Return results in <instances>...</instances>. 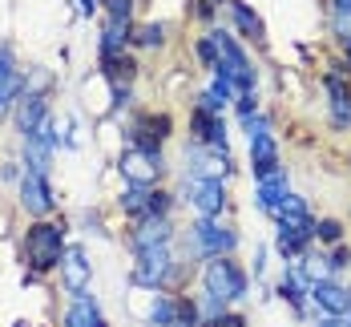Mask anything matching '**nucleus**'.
Instances as JSON below:
<instances>
[{
	"label": "nucleus",
	"mask_w": 351,
	"mask_h": 327,
	"mask_svg": "<svg viewBox=\"0 0 351 327\" xmlns=\"http://www.w3.org/2000/svg\"><path fill=\"white\" fill-rule=\"evenodd\" d=\"M243 121H246V134H250V170H254V182H267L275 174H282L279 145H275V134H271V117L267 113H250Z\"/></svg>",
	"instance_id": "obj_1"
},
{
	"label": "nucleus",
	"mask_w": 351,
	"mask_h": 327,
	"mask_svg": "<svg viewBox=\"0 0 351 327\" xmlns=\"http://www.w3.org/2000/svg\"><path fill=\"white\" fill-rule=\"evenodd\" d=\"M65 226L57 222H33L25 234V258L33 263V271H53L65 263Z\"/></svg>",
	"instance_id": "obj_2"
},
{
	"label": "nucleus",
	"mask_w": 351,
	"mask_h": 327,
	"mask_svg": "<svg viewBox=\"0 0 351 327\" xmlns=\"http://www.w3.org/2000/svg\"><path fill=\"white\" fill-rule=\"evenodd\" d=\"M202 279H206V295H214V299H243L246 295V271L239 263H230V254L210 258Z\"/></svg>",
	"instance_id": "obj_3"
},
{
	"label": "nucleus",
	"mask_w": 351,
	"mask_h": 327,
	"mask_svg": "<svg viewBox=\"0 0 351 327\" xmlns=\"http://www.w3.org/2000/svg\"><path fill=\"white\" fill-rule=\"evenodd\" d=\"M239 247V234L230 226H222L218 218H198L194 222V251L206 254V258H226V254Z\"/></svg>",
	"instance_id": "obj_4"
},
{
	"label": "nucleus",
	"mask_w": 351,
	"mask_h": 327,
	"mask_svg": "<svg viewBox=\"0 0 351 327\" xmlns=\"http://www.w3.org/2000/svg\"><path fill=\"white\" fill-rule=\"evenodd\" d=\"M170 271H174L170 243H162V247H138V271H134L138 283H145V287H162V283L170 279Z\"/></svg>",
	"instance_id": "obj_5"
},
{
	"label": "nucleus",
	"mask_w": 351,
	"mask_h": 327,
	"mask_svg": "<svg viewBox=\"0 0 351 327\" xmlns=\"http://www.w3.org/2000/svg\"><path fill=\"white\" fill-rule=\"evenodd\" d=\"M21 202H25V210L36 218H45L53 206H57V198H53V186L45 174H36V170H25V178H21Z\"/></svg>",
	"instance_id": "obj_6"
},
{
	"label": "nucleus",
	"mask_w": 351,
	"mask_h": 327,
	"mask_svg": "<svg viewBox=\"0 0 351 327\" xmlns=\"http://www.w3.org/2000/svg\"><path fill=\"white\" fill-rule=\"evenodd\" d=\"M307 295H311V303H315L323 315H339V319L351 315V291L339 287L335 279H315Z\"/></svg>",
	"instance_id": "obj_7"
},
{
	"label": "nucleus",
	"mask_w": 351,
	"mask_h": 327,
	"mask_svg": "<svg viewBox=\"0 0 351 327\" xmlns=\"http://www.w3.org/2000/svg\"><path fill=\"white\" fill-rule=\"evenodd\" d=\"M190 202L198 206L202 218H218L226 206V186L222 178H190Z\"/></svg>",
	"instance_id": "obj_8"
},
{
	"label": "nucleus",
	"mask_w": 351,
	"mask_h": 327,
	"mask_svg": "<svg viewBox=\"0 0 351 327\" xmlns=\"http://www.w3.org/2000/svg\"><path fill=\"white\" fill-rule=\"evenodd\" d=\"M121 174H125V186H154V178L162 174V158H149L141 149H125L121 154Z\"/></svg>",
	"instance_id": "obj_9"
},
{
	"label": "nucleus",
	"mask_w": 351,
	"mask_h": 327,
	"mask_svg": "<svg viewBox=\"0 0 351 327\" xmlns=\"http://www.w3.org/2000/svg\"><path fill=\"white\" fill-rule=\"evenodd\" d=\"M315 239V226H295V222H279V230H275V251L282 258H299V254L307 251V243Z\"/></svg>",
	"instance_id": "obj_10"
},
{
	"label": "nucleus",
	"mask_w": 351,
	"mask_h": 327,
	"mask_svg": "<svg viewBox=\"0 0 351 327\" xmlns=\"http://www.w3.org/2000/svg\"><path fill=\"white\" fill-rule=\"evenodd\" d=\"M194 134H198V145H210V149H226V121H222V113H206V109H194Z\"/></svg>",
	"instance_id": "obj_11"
},
{
	"label": "nucleus",
	"mask_w": 351,
	"mask_h": 327,
	"mask_svg": "<svg viewBox=\"0 0 351 327\" xmlns=\"http://www.w3.org/2000/svg\"><path fill=\"white\" fill-rule=\"evenodd\" d=\"M65 327H106V315L97 307L93 295H73L69 311H65Z\"/></svg>",
	"instance_id": "obj_12"
},
{
	"label": "nucleus",
	"mask_w": 351,
	"mask_h": 327,
	"mask_svg": "<svg viewBox=\"0 0 351 327\" xmlns=\"http://www.w3.org/2000/svg\"><path fill=\"white\" fill-rule=\"evenodd\" d=\"M61 279H65L69 295H85V287H89V263H85L81 247H69L65 263H61Z\"/></svg>",
	"instance_id": "obj_13"
},
{
	"label": "nucleus",
	"mask_w": 351,
	"mask_h": 327,
	"mask_svg": "<svg viewBox=\"0 0 351 327\" xmlns=\"http://www.w3.org/2000/svg\"><path fill=\"white\" fill-rule=\"evenodd\" d=\"M16 121H21V134H25V138L36 134V130L49 121V101H45L40 93H25V101L16 106Z\"/></svg>",
	"instance_id": "obj_14"
},
{
	"label": "nucleus",
	"mask_w": 351,
	"mask_h": 327,
	"mask_svg": "<svg viewBox=\"0 0 351 327\" xmlns=\"http://www.w3.org/2000/svg\"><path fill=\"white\" fill-rule=\"evenodd\" d=\"M287 194H291V190H287V178L275 174V178L258 182L254 202H258V210H263V215H279V206H282V198H287Z\"/></svg>",
	"instance_id": "obj_15"
},
{
	"label": "nucleus",
	"mask_w": 351,
	"mask_h": 327,
	"mask_svg": "<svg viewBox=\"0 0 351 327\" xmlns=\"http://www.w3.org/2000/svg\"><path fill=\"white\" fill-rule=\"evenodd\" d=\"M101 69H106V77L113 81V85H130V77H134V57L125 53V49H101Z\"/></svg>",
	"instance_id": "obj_16"
},
{
	"label": "nucleus",
	"mask_w": 351,
	"mask_h": 327,
	"mask_svg": "<svg viewBox=\"0 0 351 327\" xmlns=\"http://www.w3.org/2000/svg\"><path fill=\"white\" fill-rule=\"evenodd\" d=\"M170 239H174V230H170L166 218H145L138 230H134V251H138V247H162V243H170Z\"/></svg>",
	"instance_id": "obj_17"
},
{
	"label": "nucleus",
	"mask_w": 351,
	"mask_h": 327,
	"mask_svg": "<svg viewBox=\"0 0 351 327\" xmlns=\"http://www.w3.org/2000/svg\"><path fill=\"white\" fill-rule=\"evenodd\" d=\"M21 89H25V81L12 69L8 49H0V117H4V109L12 106V97H21Z\"/></svg>",
	"instance_id": "obj_18"
},
{
	"label": "nucleus",
	"mask_w": 351,
	"mask_h": 327,
	"mask_svg": "<svg viewBox=\"0 0 351 327\" xmlns=\"http://www.w3.org/2000/svg\"><path fill=\"white\" fill-rule=\"evenodd\" d=\"M327 93H331V109H335V125H351V93L339 73L327 77Z\"/></svg>",
	"instance_id": "obj_19"
},
{
	"label": "nucleus",
	"mask_w": 351,
	"mask_h": 327,
	"mask_svg": "<svg viewBox=\"0 0 351 327\" xmlns=\"http://www.w3.org/2000/svg\"><path fill=\"white\" fill-rule=\"evenodd\" d=\"M178 319V299H170V295H154V307H149V327H174Z\"/></svg>",
	"instance_id": "obj_20"
},
{
	"label": "nucleus",
	"mask_w": 351,
	"mask_h": 327,
	"mask_svg": "<svg viewBox=\"0 0 351 327\" xmlns=\"http://www.w3.org/2000/svg\"><path fill=\"white\" fill-rule=\"evenodd\" d=\"M331 21H335V36L351 53V0H331Z\"/></svg>",
	"instance_id": "obj_21"
},
{
	"label": "nucleus",
	"mask_w": 351,
	"mask_h": 327,
	"mask_svg": "<svg viewBox=\"0 0 351 327\" xmlns=\"http://www.w3.org/2000/svg\"><path fill=\"white\" fill-rule=\"evenodd\" d=\"M145 202H149V186H125L121 194V210L134 218H145Z\"/></svg>",
	"instance_id": "obj_22"
},
{
	"label": "nucleus",
	"mask_w": 351,
	"mask_h": 327,
	"mask_svg": "<svg viewBox=\"0 0 351 327\" xmlns=\"http://www.w3.org/2000/svg\"><path fill=\"white\" fill-rule=\"evenodd\" d=\"M230 12H234V25H239V29H243L246 36H254V40L263 36V21H258V16H254L250 8H246L243 0H230Z\"/></svg>",
	"instance_id": "obj_23"
},
{
	"label": "nucleus",
	"mask_w": 351,
	"mask_h": 327,
	"mask_svg": "<svg viewBox=\"0 0 351 327\" xmlns=\"http://www.w3.org/2000/svg\"><path fill=\"white\" fill-rule=\"evenodd\" d=\"M125 40H130V25L125 21H109L106 36H101V49H125Z\"/></svg>",
	"instance_id": "obj_24"
},
{
	"label": "nucleus",
	"mask_w": 351,
	"mask_h": 327,
	"mask_svg": "<svg viewBox=\"0 0 351 327\" xmlns=\"http://www.w3.org/2000/svg\"><path fill=\"white\" fill-rule=\"evenodd\" d=\"M279 295L287 299V303H295L299 311H303V295H307V287L295 279V275H282V283H279Z\"/></svg>",
	"instance_id": "obj_25"
},
{
	"label": "nucleus",
	"mask_w": 351,
	"mask_h": 327,
	"mask_svg": "<svg viewBox=\"0 0 351 327\" xmlns=\"http://www.w3.org/2000/svg\"><path fill=\"white\" fill-rule=\"evenodd\" d=\"M166 215H170V194H162V190H149L145 218H166Z\"/></svg>",
	"instance_id": "obj_26"
},
{
	"label": "nucleus",
	"mask_w": 351,
	"mask_h": 327,
	"mask_svg": "<svg viewBox=\"0 0 351 327\" xmlns=\"http://www.w3.org/2000/svg\"><path fill=\"white\" fill-rule=\"evenodd\" d=\"M315 234L323 243H339V239H343V226H339L335 218H323V222H315Z\"/></svg>",
	"instance_id": "obj_27"
},
{
	"label": "nucleus",
	"mask_w": 351,
	"mask_h": 327,
	"mask_svg": "<svg viewBox=\"0 0 351 327\" xmlns=\"http://www.w3.org/2000/svg\"><path fill=\"white\" fill-rule=\"evenodd\" d=\"M97 4L109 8V21H130V12H134V0H97Z\"/></svg>",
	"instance_id": "obj_28"
},
{
	"label": "nucleus",
	"mask_w": 351,
	"mask_h": 327,
	"mask_svg": "<svg viewBox=\"0 0 351 327\" xmlns=\"http://www.w3.org/2000/svg\"><path fill=\"white\" fill-rule=\"evenodd\" d=\"M162 36H166V29H162V25H145V29H138V45L154 49V45H162Z\"/></svg>",
	"instance_id": "obj_29"
},
{
	"label": "nucleus",
	"mask_w": 351,
	"mask_h": 327,
	"mask_svg": "<svg viewBox=\"0 0 351 327\" xmlns=\"http://www.w3.org/2000/svg\"><path fill=\"white\" fill-rule=\"evenodd\" d=\"M198 57H202L210 69L218 65V45H214V36H202V40H198Z\"/></svg>",
	"instance_id": "obj_30"
},
{
	"label": "nucleus",
	"mask_w": 351,
	"mask_h": 327,
	"mask_svg": "<svg viewBox=\"0 0 351 327\" xmlns=\"http://www.w3.org/2000/svg\"><path fill=\"white\" fill-rule=\"evenodd\" d=\"M327 267H331V271H343V267H351V251H348V247H335V251H331V258H327Z\"/></svg>",
	"instance_id": "obj_31"
},
{
	"label": "nucleus",
	"mask_w": 351,
	"mask_h": 327,
	"mask_svg": "<svg viewBox=\"0 0 351 327\" xmlns=\"http://www.w3.org/2000/svg\"><path fill=\"white\" fill-rule=\"evenodd\" d=\"M130 106V85H113V109Z\"/></svg>",
	"instance_id": "obj_32"
},
{
	"label": "nucleus",
	"mask_w": 351,
	"mask_h": 327,
	"mask_svg": "<svg viewBox=\"0 0 351 327\" xmlns=\"http://www.w3.org/2000/svg\"><path fill=\"white\" fill-rule=\"evenodd\" d=\"M234 101H239V113H243V117H250V113H254V93H239Z\"/></svg>",
	"instance_id": "obj_33"
},
{
	"label": "nucleus",
	"mask_w": 351,
	"mask_h": 327,
	"mask_svg": "<svg viewBox=\"0 0 351 327\" xmlns=\"http://www.w3.org/2000/svg\"><path fill=\"white\" fill-rule=\"evenodd\" d=\"M319 327H348L339 315H327V319H319Z\"/></svg>",
	"instance_id": "obj_34"
},
{
	"label": "nucleus",
	"mask_w": 351,
	"mask_h": 327,
	"mask_svg": "<svg viewBox=\"0 0 351 327\" xmlns=\"http://www.w3.org/2000/svg\"><path fill=\"white\" fill-rule=\"evenodd\" d=\"M93 8H97L93 0H81V12H85V16H93Z\"/></svg>",
	"instance_id": "obj_35"
}]
</instances>
